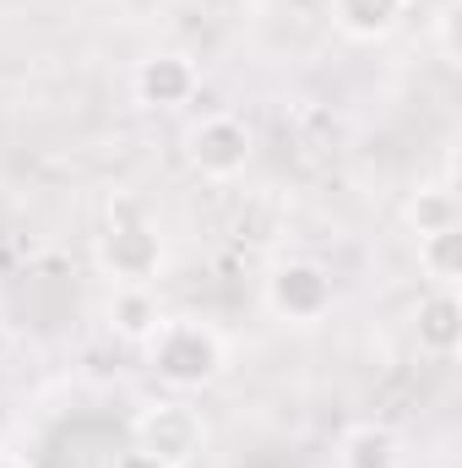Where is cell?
<instances>
[{"instance_id":"cell-1","label":"cell","mask_w":462,"mask_h":468,"mask_svg":"<svg viewBox=\"0 0 462 468\" xmlns=\"http://www.w3.org/2000/svg\"><path fill=\"white\" fill-rule=\"evenodd\" d=\"M147 365L158 370V381H169L174 392H196V387H213L229 365L224 338L207 327V322H191V316H163L158 333L147 338Z\"/></svg>"},{"instance_id":"cell-2","label":"cell","mask_w":462,"mask_h":468,"mask_svg":"<svg viewBox=\"0 0 462 468\" xmlns=\"http://www.w3.org/2000/svg\"><path fill=\"white\" fill-rule=\"evenodd\" d=\"M99 261L104 272L120 278V283H152L158 267H163V239L147 218H115L110 229L99 234Z\"/></svg>"},{"instance_id":"cell-3","label":"cell","mask_w":462,"mask_h":468,"mask_svg":"<svg viewBox=\"0 0 462 468\" xmlns=\"http://www.w3.org/2000/svg\"><path fill=\"white\" fill-rule=\"evenodd\" d=\"M185 158H191V169L207 175V180H234V175H245V164H250V131H245V120H234V115L196 120L191 136H185Z\"/></svg>"},{"instance_id":"cell-4","label":"cell","mask_w":462,"mask_h":468,"mask_svg":"<svg viewBox=\"0 0 462 468\" xmlns=\"http://www.w3.org/2000/svg\"><path fill=\"white\" fill-rule=\"evenodd\" d=\"M267 305L283 322H321L332 311V272L316 261H283L267 278Z\"/></svg>"},{"instance_id":"cell-5","label":"cell","mask_w":462,"mask_h":468,"mask_svg":"<svg viewBox=\"0 0 462 468\" xmlns=\"http://www.w3.org/2000/svg\"><path fill=\"white\" fill-rule=\"evenodd\" d=\"M202 441H207V431L185 403H152V409L136 414V447L163 458L169 468H185L202 452Z\"/></svg>"},{"instance_id":"cell-6","label":"cell","mask_w":462,"mask_h":468,"mask_svg":"<svg viewBox=\"0 0 462 468\" xmlns=\"http://www.w3.org/2000/svg\"><path fill=\"white\" fill-rule=\"evenodd\" d=\"M196 93V71L185 55H152L136 66V99L147 110H180Z\"/></svg>"},{"instance_id":"cell-7","label":"cell","mask_w":462,"mask_h":468,"mask_svg":"<svg viewBox=\"0 0 462 468\" xmlns=\"http://www.w3.org/2000/svg\"><path fill=\"white\" fill-rule=\"evenodd\" d=\"M414 333H419V349L436 354V359H452L462 344V300L457 289H430L414 311Z\"/></svg>"},{"instance_id":"cell-8","label":"cell","mask_w":462,"mask_h":468,"mask_svg":"<svg viewBox=\"0 0 462 468\" xmlns=\"http://www.w3.org/2000/svg\"><path fill=\"white\" fill-rule=\"evenodd\" d=\"M158 322H163V311H158V294H152L147 283H120L115 300H110V327H115L120 338H131V344H147V338L158 333Z\"/></svg>"},{"instance_id":"cell-9","label":"cell","mask_w":462,"mask_h":468,"mask_svg":"<svg viewBox=\"0 0 462 468\" xmlns=\"http://www.w3.org/2000/svg\"><path fill=\"white\" fill-rule=\"evenodd\" d=\"M403 11H408V0H332L338 27H343L348 38H359V44L386 38L403 22Z\"/></svg>"},{"instance_id":"cell-10","label":"cell","mask_w":462,"mask_h":468,"mask_svg":"<svg viewBox=\"0 0 462 468\" xmlns=\"http://www.w3.org/2000/svg\"><path fill=\"white\" fill-rule=\"evenodd\" d=\"M397 436L386 425H353L338 447V463L343 468H397Z\"/></svg>"},{"instance_id":"cell-11","label":"cell","mask_w":462,"mask_h":468,"mask_svg":"<svg viewBox=\"0 0 462 468\" xmlns=\"http://www.w3.org/2000/svg\"><path fill=\"white\" fill-rule=\"evenodd\" d=\"M408 229L414 234H441V229H462V202L452 186H425L408 202Z\"/></svg>"},{"instance_id":"cell-12","label":"cell","mask_w":462,"mask_h":468,"mask_svg":"<svg viewBox=\"0 0 462 468\" xmlns=\"http://www.w3.org/2000/svg\"><path fill=\"white\" fill-rule=\"evenodd\" d=\"M419 267L436 278V289H457V278H462V229L419 234Z\"/></svg>"},{"instance_id":"cell-13","label":"cell","mask_w":462,"mask_h":468,"mask_svg":"<svg viewBox=\"0 0 462 468\" xmlns=\"http://www.w3.org/2000/svg\"><path fill=\"white\" fill-rule=\"evenodd\" d=\"M457 0H441V11H436V38H441V55H446V66H457Z\"/></svg>"},{"instance_id":"cell-14","label":"cell","mask_w":462,"mask_h":468,"mask_svg":"<svg viewBox=\"0 0 462 468\" xmlns=\"http://www.w3.org/2000/svg\"><path fill=\"white\" fill-rule=\"evenodd\" d=\"M115 468H169L163 458H152V452H142V447H131V452H120Z\"/></svg>"},{"instance_id":"cell-15","label":"cell","mask_w":462,"mask_h":468,"mask_svg":"<svg viewBox=\"0 0 462 468\" xmlns=\"http://www.w3.org/2000/svg\"><path fill=\"white\" fill-rule=\"evenodd\" d=\"M0 468H22V463H16V458H0Z\"/></svg>"}]
</instances>
